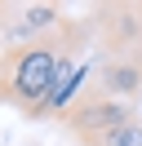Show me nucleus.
Instances as JSON below:
<instances>
[{
	"label": "nucleus",
	"mask_w": 142,
	"mask_h": 146,
	"mask_svg": "<svg viewBox=\"0 0 142 146\" xmlns=\"http://www.w3.org/2000/svg\"><path fill=\"white\" fill-rule=\"evenodd\" d=\"M84 75H89V66H84V62H76V53H67V58H62V66H58V75H53V89H49V98H44L40 115H67L71 102L80 98Z\"/></svg>",
	"instance_id": "nucleus-4"
},
{
	"label": "nucleus",
	"mask_w": 142,
	"mask_h": 146,
	"mask_svg": "<svg viewBox=\"0 0 142 146\" xmlns=\"http://www.w3.org/2000/svg\"><path fill=\"white\" fill-rule=\"evenodd\" d=\"M80 36H84L80 27L62 22L58 31H49L40 40L0 49V102L18 106L27 119H40V106H44V98L53 89V75H58L62 58L76 53Z\"/></svg>",
	"instance_id": "nucleus-1"
},
{
	"label": "nucleus",
	"mask_w": 142,
	"mask_h": 146,
	"mask_svg": "<svg viewBox=\"0 0 142 146\" xmlns=\"http://www.w3.org/2000/svg\"><path fill=\"white\" fill-rule=\"evenodd\" d=\"M93 93L115 98V102H133L142 93V49H138V53H111L102 66H98Z\"/></svg>",
	"instance_id": "nucleus-3"
},
{
	"label": "nucleus",
	"mask_w": 142,
	"mask_h": 146,
	"mask_svg": "<svg viewBox=\"0 0 142 146\" xmlns=\"http://www.w3.org/2000/svg\"><path fill=\"white\" fill-rule=\"evenodd\" d=\"M62 119H67V128L80 137V142H89V137H102V133H111V128L129 124V119H138V115H133V102H115V98H102V93H84V98L71 102V111Z\"/></svg>",
	"instance_id": "nucleus-2"
},
{
	"label": "nucleus",
	"mask_w": 142,
	"mask_h": 146,
	"mask_svg": "<svg viewBox=\"0 0 142 146\" xmlns=\"http://www.w3.org/2000/svg\"><path fill=\"white\" fill-rule=\"evenodd\" d=\"M80 146H142V119H129V124L111 128V133H102V137H89V142H80Z\"/></svg>",
	"instance_id": "nucleus-5"
}]
</instances>
